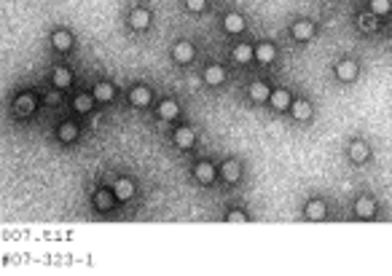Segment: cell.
I'll list each match as a JSON object with an SVG mask.
<instances>
[{
    "mask_svg": "<svg viewBox=\"0 0 392 276\" xmlns=\"http://www.w3.org/2000/svg\"><path fill=\"white\" fill-rule=\"evenodd\" d=\"M113 193H116V198H132L135 196V185H132V180H118L116 183V188H113Z\"/></svg>",
    "mask_w": 392,
    "mask_h": 276,
    "instance_id": "obj_2",
    "label": "cell"
},
{
    "mask_svg": "<svg viewBox=\"0 0 392 276\" xmlns=\"http://www.w3.org/2000/svg\"><path fill=\"white\" fill-rule=\"evenodd\" d=\"M51 78H54V83H57V86L59 89H64V86H70V70H64V67H57V70H54V75H51Z\"/></svg>",
    "mask_w": 392,
    "mask_h": 276,
    "instance_id": "obj_22",
    "label": "cell"
},
{
    "mask_svg": "<svg viewBox=\"0 0 392 276\" xmlns=\"http://www.w3.org/2000/svg\"><path fill=\"white\" fill-rule=\"evenodd\" d=\"M59 137L64 140V142H73L78 137V129H76V123H64V126L59 129Z\"/></svg>",
    "mask_w": 392,
    "mask_h": 276,
    "instance_id": "obj_26",
    "label": "cell"
},
{
    "mask_svg": "<svg viewBox=\"0 0 392 276\" xmlns=\"http://www.w3.org/2000/svg\"><path fill=\"white\" fill-rule=\"evenodd\" d=\"M373 16H376V14H373ZM373 16H371V14H366V16L360 19V24L366 27V30H368V27H373V24H376V19H373Z\"/></svg>",
    "mask_w": 392,
    "mask_h": 276,
    "instance_id": "obj_30",
    "label": "cell"
},
{
    "mask_svg": "<svg viewBox=\"0 0 392 276\" xmlns=\"http://www.w3.org/2000/svg\"><path fill=\"white\" fill-rule=\"evenodd\" d=\"M110 201H113V196H110V193H97V206L100 209H108Z\"/></svg>",
    "mask_w": 392,
    "mask_h": 276,
    "instance_id": "obj_28",
    "label": "cell"
},
{
    "mask_svg": "<svg viewBox=\"0 0 392 276\" xmlns=\"http://www.w3.org/2000/svg\"><path fill=\"white\" fill-rule=\"evenodd\" d=\"M371 14H389V0H371Z\"/></svg>",
    "mask_w": 392,
    "mask_h": 276,
    "instance_id": "obj_27",
    "label": "cell"
},
{
    "mask_svg": "<svg viewBox=\"0 0 392 276\" xmlns=\"http://www.w3.org/2000/svg\"><path fill=\"white\" fill-rule=\"evenodd\" d=\"M269 99H272V105H274L277 110H285L287 105H290V94H287L285 89H279V91H274V94H272V97H269Z\"/></svg>",
    "mask_w": 392,
    "mask_h": 276,
    "instance_id": "obj_16",
    "label": "cell"
},
{
    "mask_svg": "<svg viewBox=\"0 0 392 276\" xmlns=\"http://www.w3.org/2000/svg\"><path fill=\"white\" fill-rule=\"evenodd\" d=\"M228 220H231V223H242V220H245V212H231Z\"/></svg>",
    "mask_w": 392,
    "mask_h": 276,
    "instance_id": "obj_31",
    "label": "cell"
},
{
    "mask_svg": "<svg viewBox=\"0 0 392 276\" xmlns=\"http://www.w3.org/2000/svg\"><path fill=\"white\" fill-rule=\"evenodd\" d=\"M110 97H113V86H110V83H100V86L94 89V99H100V102H108Z\"/></svg>",
    "mask_w": 392,
    "mask_h": 276,
    "instance_id": "obj_25",
    "label": "cell"
},
{
    "mask_svg": "<svg viewBox=\"0 0 392 276\" xmlns=\"http://www.w3.org/2000/svg\"><path fill=\"white\" fill-rule=\"evenodd\" d=\"M129 99H132L135 108H145V105L151 102V91L143 89V86H137V89H132V94H129Z\"/></svg>",
    "mask_w": 392,
    "mask_h": 276,
    "instance_id": "obj_4",
    "label": "cell"
},
{
    "mask_svg": "<svg viewBox=\"0 0 392 276\" xmlns=\"http://www.w3.org/2000/svg\"><path fill=\"white\" fill-rule=\"evenodd\" d=\"M274 56H277V51H274V46H272V43H260L258 49H255V59H260L264 64H266V62H272Z\"/></svg>",
    "mask_w": 392,
    "mask_h": 276,
    "instance_id": "obj_13",
    "label": "cell"
},
{
    "mask_svg": "<svg viewBox=\"0 0 392 276\" xmlns=\"http://www.w3.org/2000/svg\"><path fill=\"white\" fill-rule=\"evenodd\" d=\"M129 22H132V27H135V30H145V27H148V22H151V14H148L145 8H135V11H132V16H129Z\"/></svg>",
    "mask_w": 392,
    "mask_h": 276,
    "instance_id": "obj_1",
    "label": "cell"
},
{
    "mask_svg": "<svg viewBox=\"0 0 392 276\" xmlns=\"http://www.w3.org/2000/svg\"><path fill=\"white\" fill-rule=\"evenodd\" d=\"M349 158L354 161V164H363V161L368 158V145H366V142H352V148H349Z\"/></svg>",
    "mask_w": 392,
    "mask_h": 276,
    "instance_id": "obj_6",
    "label": "cell"
},
{
    "mask_svg": "<svg viewBox=\"0 0 392 276\" xmlns=\"http://www.w3.org/2000/svg\"><path fill=\"white\" fill-rule=\"evenodd\" d=\"M223 78H226V73H223V67H218V64H212V67L204 70V81H207L210 86H218V83H223Z\"/></svg>",
    "mask_w": 392,
    "mask_h": 276,
    "instance_id": "obj_7",
    "label": "cell"
},
{
    "mask_svg": "<svg viewBox=\"0 0 392 276\" xmlns=\"http://www.w3.org/2000/svg\"><path fill=\"white\" fill-rule=\"evenodd\" d=\"M185 6H188L191 11H202V8H204V0H185Z\"/></svg>",
    "mask_w": 392,
    "mask_h": 276,
    "instance_id": "obj_29",
    "label": "cell"
},
{
    "mask_svg": "<svg viewBox=\"0 0 392 276\" xmlns=\"http://www.w3.org/2000/svg\"><path fill=\"white\" fill-rule=\"evenodd\" d=\"M177 113H180V108H177V105L172 102V99H167V102H161L158 105V118H177Z\"/></svg>",
    "mask_w": 392,
    "mask_h": 276,
    "instance_id": "obj_12",
    "label": "cell"
},
{
    "mask_svg": "<svg viewBox=\"0 0 392 276\" xmlns=\"http://www.w3.org/2000/svg\"><path fill=\"white\" fill-rule=\"evenodd\" d=\"M16 110L19 113H32L35 110V99L30 97V94H22V97L16 99Z\"/></svg>",
    "mask_w": 392,
    "mask_h": 276,
    "instance_id": "obj_24",
    "label": "cell"
},
{
    "mask_svg": "<svg viewBox=\"0 0 392 276\" xmlns=\"http://www.w3.org/2000/svg\"><path fill=\"white\" fill-rule=\"evenodd\" d=\"M354 209H357L360 217H373V212H376V204H373V198H360Z\"/></svg>",
    "mask_w": 392,
    "mask_h": 276,
    "instance_id": "obj_17",
    "label": "cell"
},
{
    "mask_svg": "<svg viewBox=\"0 0 392 276\" xmlns=\"http://www.w3.org/2000/svg\"><path fill=\"white\" fill-rule=\"evenodd\" d=\"M293 35H296V41H309V38L314 35V24L312 22H298L293 27Z\"/></svg>",
    "mask_w": 392,
    "mask_h": 276,
    "instance_id": "obj_8",
    "label": "cell"
},
{
    "mask_svg": "<svg viewBox=\"0 0 392 276\" xmlns=\"http://www.w3.org/2000/svg\"><path fill=\"white\" fill-rule=\"evenodd\" d=\"M250 97H253L255 102H264V99L272 97V91H269L266 83H253V86H250Z\"/></svg>",
    "mask_w": 392,
    "mask_h": 276,
    "instance_id": "obj_15",
    "label": "cell"
},
{
    "mask_svg": "<svg viewBox=\"0 0 392 276\" xmlns=\"http://www.w3.org/2000/svg\"><path fill=\"white\" fill-rule=\"evenodd\" d=\"M293 116L298 118V121H306L312 116V108H309V102H304V99H298L296 105H293Z\"/></svg>",
    "mask_w": 392,
    "mask_h": 276,
    "instance_id": "obj_20",
    "label": "cell"
},
{
    "mask_svg": "<svg viewBox=\"0 0 392 276\" xmlns=\"http://www.w3.org/2000/svg\"><path fill=\"white\" fill-rule=\"evenodd\" d=\"M239 175H242V169H239L237 161H226V164H223V180H226V183H237Z\"/></svg>",
    "mask_w": 392,
    "mask_h": 276,
    "instance_id": "obj_10",
    "label": "cell"
},
{
    "mask_svg": "<svg viewBox=\"0 0 392 276\" xmlns=\"http://www.w3.org/2000/svg\"><path fill=\"white\" fill-rule=\"evenodd\" d=\"M51 43L57 46V49H62V51H68L70 46H73V35L68 32V30H57L51 35Z\"/></svg>",
    "mask_w": 392,
    "mask_h": 276,
    "instance_id": "obj_5",
    "label": "cell"
},
{
    "mask_svg": "<svg viewBox=\"0 0 392 276\" xmlns=\"http://www.w3.org/2000/svg\"><path fill=\"white\" fill-rule=\"evenodd\" d=\"M196 177H199L202 183H210V180L215 177V169H212V164H207V161H202V164L196 166Z\"/></svg>",
    "mask_w": 392,
    "mask_h": 276,
    "instance_id": "obj_19",
    "label": "cell"
},
{
    "mask_svg": "<svg viewBox=\"0 0 392 276\" xmlns=\"http://www.w3.org/2000/svg\"><path fill=\"white\" fill-rule=\"evenodd\" d=\"M336 75H339L341 81H354V75H357V67H354V62H341L339 67H336Z\"/></svg>",
    "mask_w": 392,
    "mask_h": 276,
    "instance_id": "obj_9",
    "label": "cell"
},
{
    "mask_svg": "<svg viewBox=\"0 0 392 276\" xmlns=\"http://www.w3.org/2000/svg\"><path fill=\"white\" fill-rule=\"evenodd\" d=\"M253 56H255V51L250 49L247 43H242V46H237V49H234V59L237 62H250Z\"/></svg>",
    "mask_w": 392,
    "mask_h": 276,
    "instance_id": "obj_21",
    "label": "cell"
},
{
    "mask_svg": "<svg viewBox=\"0 0 392 276\" xmlns=\"http://www.w3.org/2000/svg\"><path fill=\"white\" fill-rule=\"evenodd\" d=\"M306 217H309V220H322L325 217V204L322 201H309L306 204Z\"/></svg>",
    "mask_w": 392,
    "mask_h": 276,
    "instance_id": "obj_14",
    "label": "cell"
},
{
    "mask_svg": "<svg viewBox=\"0 0 392 276\" xmlns=\"http://www.w3.org/2000/svg\"><path fill=\"white\" fill-rule=\"evenodd\" d=\"M223 27H226V32H242V30H245V19H242L239 14H228L226 22H223Z\"/></svg>",
    "mask_w": 392,
    "mask_h": 276,
    "instance_id": "obj_11",
    "label": "cell"
},
{
    "mask_svg": "<svg viewBox=\"0 0 392 276\" xmlns=\"http://www.w3.org/2000/svg\"><path fill=\"white\" fill-rule=\"evenodd\" d=\"M175 142H177L180 148H191V145H193V131H191V129H177V131H175Z\"/></svg>",
    "mask_w": 392,
    "mask_h": 276,
    "instance_id": "obj_18",
    "label": "cell"
},
{
    "mask_svg": "<svg viewBox=\"0 0 392 276\" xmlns=\"http://www.w3.org/2000/svg\"><path fill=\"white\" fill-rule=\"evenodd\" d=\"M91 105H94V97H91V94H78L76 97V110L78 113H89Z\"/></svg>",
    "mask_w": 392,
    "mask_h": 276,
    "instance_id": "obj_23",
    "label": "cell"
},
{
    "mask_svg": "<svg viewBox=\"0 0 392 276\" xmlns=\"http://www.w3.org/2000/svg\"><path fill=\"white\" fill-rule=\"evenodd\" d=\"M172 56H175V59L177 62H191L193 59V49H191V43H177L175 46V49H172Z\"/></svg>",
    "mask_w": 392,
    "mask_h": 276,
    "instance_id": "obj_3",
    "label": "cell"
}]
</instances>
